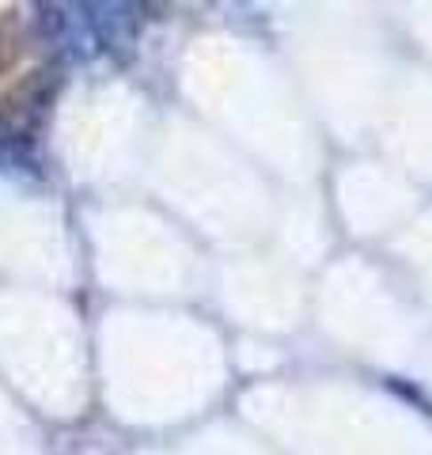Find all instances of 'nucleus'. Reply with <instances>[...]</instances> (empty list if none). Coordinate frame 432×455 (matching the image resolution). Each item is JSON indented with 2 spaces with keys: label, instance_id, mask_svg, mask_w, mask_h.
Wrapping results in <instances>:
<instances>
[{
  "label": "nucleus",
  "instance_id": "1",
  "mask_svg": "<svg viewBox=\"0 0 432 455\" xmlns=\"http://www.w3.org/2000/svg\"><path fill=\"white\" fill-rule=\"evenodd\" d=\"M50 46L72 61H88L95 53H125L137 42L140 16L133 4H50L42 8Z\"/></svg>",
  "mask_w": 432,
  "mask_h": 455
}]
</instances>
